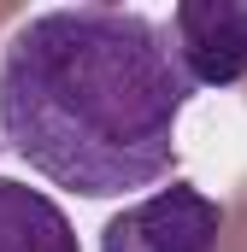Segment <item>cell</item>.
Returning a JSON list of instances; mask_svg holds the SVG:
<instances>
[{"label":"cell","mask_w":247,"mask_h":252,"mask_svg":"<svg viewBox=\"0 0 247 252\" xmlns=\"http://www.w3.org/2000/svg\"><path fill=\"white\" fill-rule=\"evenodd\" d=\"M194 88L165 24L124 6H53L0 47V135L82 199L159 188L177 170V124Z\"/></svg>","instance_id":"obj_1"},{"label":"cell","mask_w":247,"mask_h":252,"mask_svg":"<svg viewBox=\"0 0 247 252\" xmlns=\"http://www.w3.org/2000/svg\"><path fill=\"white\" fill-rule=\"evenodd\" d=\"M171 59L183 70V82L200 88H230L247 76V6L236 0H183L171 6L165 24Z\"/></svg>","instance_id":"obj_3"},{"label":"cell","mask_w":247,"mask_h":252,"mask_svg":"<svg viewBox=\"0 0 247 252\" xmlns=\"http://www.w3.org/2000/svg\"><path fill=\"white\" fill-rule=\"evenodd\" d=\"M224 223H230L224 199L177 176L171 188H153L147 199L124 205L100 229V252H218Z\"/></svg>","instance_id":"obj_2"},{"label":"cell","mask_w":247,"mask_h":252,"mask_svg":"<svg viewBox=\"0 0 247 252\" xmlns=\"http://www.w3.org/2000/svg\"><path fill=\"white\" fill-rule=\"evenodd\" d=\"M0 252H82V247L59 199H47L18 176H0Z\"/></svg>","instance_id":"obj_4"}]
</instances>
